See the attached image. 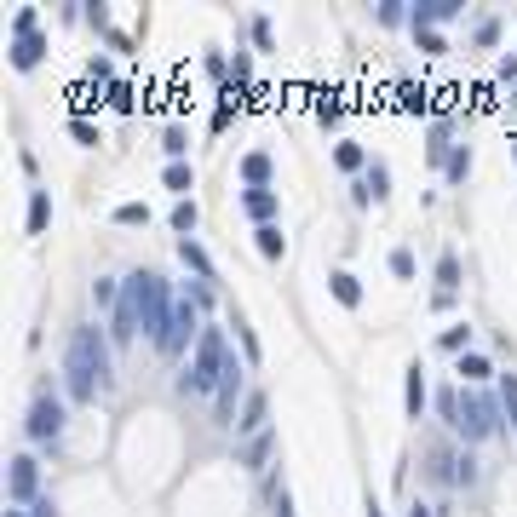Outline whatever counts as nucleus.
Instances as JSON below:
<instances>
[{"mask_svg": "<svg viewBox=\"0 0 517 517\" xmlns=\"http://www.w3.org/2000/svg\"><path fill=\"white\" fill-rule=\"evenodd\" d=\"M345 115V104H339V92H322V98H317V121H322V127H334V121Z\"/></svg>", "mask_w": 517, "mask_h": 517, "instance_id": "473e14b6", "label": "nucleus"}, {"mask_svg": "<svg viewBox=\"0 0 517 517\" xmlns=\"http://www.w3.org/2000/svg\"><path fill=\"white\" fill-rule=\"evenodd\" d=\"M402 414L409 420L426 414V368L420 363H409V380H402Z\"/></svg>", "mask_w": 517, "mask_h": 517, "instance_id": "9d476101", "label": "nucleus"}, {"mask_svg": "<svg viewBox=\"0 0 517 517\" xmlns=\"http://www.w3.org/2000/svg\"><path fill=\"white\" fill-rule=\"evenodd\" d=\"M500 81H506V87H517V52L506 58V64H500Z\"/></svg>", "mask_w": 517, "mask_h": 517, "instance_id": "de8ad7c7", "label": "nucleus"}, {"mask_svg": "<svg viewBox=\"0 0 517 517\" xmlns=\"http://www.w3.org/2000/svg\"><path fill=\"white\" fill-rule=\"evenodd\" d=\"M92 305H98V310H115L121 305V293H115V282H109V276L92 282Z\"/></svg>", "mask_w": 517, "mask_h": 517, "instance_id": "7c9ffc66", "label": "nucleus"}, {"mask_svg": "<svg viewBox=\"0 0 517 517\" xmlns=\"http://www.w3.org/2000/svg\"><path fill=\"white\" fill-rule=\"evenodd\" d=\"M414 41H420V52H426V58H443V52H448V46H443V35H437V29H420Z\"/></svg>", "mask_w": 517, "mask_h": 517, "instance_id": "58836bf2", "label": "nucleus"}, {"mask_svg": "<svg viewBox=\"0 0 517 517\" xmlns=\"http://www.w3.org/2000/svg\"><path fill=\"white\" fill-rule=\"evenodd\" d=\"M276 517H293V500H288V489H276V506H271Z\"/></svg>", "mask_w": 517, "mask_h": 517, "instance_id": "09e8293b", "label": "nucleus"}, {"mask_svg": "<svg viewBox=\"0 0 517 517\" xmlns=\"http://www.w3.org/2000/svg\"><path fill=\"white\" fill-rule=\"evenodd\" d=\"M69 133H75V138H81V144H98V127H92V121H87V115H75V121H69Z\"/></svg>", "mask_w": 517, "mask_h": 517, "instance_id": "79ce46f5", "label": "nucleus"}, {"mask_svg": "<svg viewBox=\"0 0 517 517\" xmlns=\"http://www.w3.org/2000/svg\"><path fill=\"white\" fill-rule=\"evenodd\" d=\"M196 218H201L196 201H179V208H172V230H179V236H190V230H196Z\"/></svg>", "mask_w": 517, "mask_h": 517, "instance_id": "c756f323", "label": "nucleus"}, {"mask_svg": "<svg viewBox=\"0 0 517 517\" xmlns=\"http://www.w3.org/2000/svg\"><path fill=\"white\" fill-rule=\"evenodd\" d=\"M334 162H339V172H363L368 167V150L356 144V138H345V144L334 150Z\"/></svg>", "mask_w": 517, "mask_h": 517, "instance_id": "4be33fe9", "label": "nucleus"}, {"mask_svg": "<svg viewBox=\"0 0 517 517\" xmlns=\"http://www.w3.org/2000/svg\"><path fill=\"white\" fill-rule=\"evenodd\" d=\"M196 317H201V310H196V300H190V293H184V300L172 305V328H167V345H162V356H184V345H190V334H196ZM196 339H201V334H196Z\"/></svg>", "mask_w": 517, "mask_h": 517, "instance_id": "6e6552de", "label": "nucleus"}, {"mask_svg": "<svg viewBox=\"0 0 517 517\" xmlns=\"http://www.w3.org/2000/svg\"><path fill=\"white\" fill-rule=\"evenodd\" d=\"M454 483H466V489L477 483V460H472V454H460V460H454Z\"/></svg>", "mask_w": 517, "mask_h": 517, "instance_id": "ea45409f", "label": "nucleus"}, {"mask_svg": "<svg viewBox=\"0 0 517 517\" xmlns=\"http://www.w3.org/2000/svg\"><path fill=\"white\" fill-rule=\"evenodd\" d=\"M368 517H385V512H380V500H368Z\"/></svg>", "mask_w": 517, "mask_h": 517, "instance_id": "603ef678", "label": "nucleus"}, {"mask_svg": "<svg viewBox=\"0 0 517 517\" xmlns=\"http://www.w3.org/2000/svg\"><path fill=\"white\" fill-rule=\"evenodd\" d=\"M46 225H52V196L35 190L29 196V236H46Z\"/></svg>", "mask_w": 517, "mask_h": 517, "instance_id": "412c9836", "label": "nucleus"}, {"mask_svg": "<svg viewBox=\"0 0 517 517\" xmlns=\"http://www.w3.org/2000/svg\"><path fill=\"white\" fill-rule=\"evenodd\" d=\"M41 58H46V41H41V29H35V35H18V41H12V69H35Z\"/></svg>", "mask_w": 517, "mask_h": 517, "instance_id": "f8f14e48", "label": "nucleus"}, {"mask_svg": "<svg viewBox=\"0 0 517 517\" xmlns=\"http://www.w3.org/2000/svg\"><path fill=\"white\" fill-rule=\"evenodd\" d=\"M179 259L196 271V282H213V259L201 254V242H196V236H179Z\"/></svg>", "mask_w": 517, "mask_h": 517, "instance_id": "dca6fc26", "label": "nucleus"}, {"mask_svg": "<svg viewBox=\"0 0 517 517\" xmlns=\"http://www.w3.org/2000/svg\"><path fill=\"white\" fill-rule=\"evenodd\" d=\"M6 494H12V506H35L41 500V466L29 460V454H18V460L6 466Z\"/></svg>", "mask_w": 517, "mask_h": 517, "instance_id": "0eeeda50", "label": "nucleus"}, {"mask_svg": "<svg viewBox=\"0 0 517 517\" xmlns=\"http://www.w3.org/2000/svg\"><path fill=\"white\" fill-rule=\"evenodd\" d=\"M87 81H92V87H98V81L115 87V64H109V58H87Z\"/></svg>", "mask_w": 517, "mask_h": 517, "instance_id": "f704fd0d", "label": "nucleus"}, {"mask_svg": "<svg viewBox=\"0 0 517 517\" xmlns=\"http://www.w3.org/2000/svg\"><path fill=\"white\" fill-rule=\"evenodd\" d=\"M162 150L172 155V162H184V150H190V133H184V127H167V138H162Z\"/></svg>", "mask_w": 517, "mask_h": 517, "instance_id": "c9c22d12", "label": "nucleus"}, {"mask_svg": "<svg viewBox=\"0 0 517 517\" xmlns=\"http://www.w3.org/2000/svg\"><path fill=\"white\" fill-rule=\"evenodd\" d=\"M391 196V172H385V162H368V179L356 184V201H385Z\"/></svg>", "mask_w": 517, "mask_h": 517, "instance_id": "4468645a", "label": "nucleus"}, {"mask_svg": "<svg viewBox=\"0 0 517 517\" xmlns=\"http://www.w3.org/2000/svg\"><path fill=\"white\" fill-rule=\"evenodd\" d=\"M64 385L75 402H92L109 385V334L98 328H75L64 345Z\"/></svg>", "mask_w": 517, "mask_h": 517, "instance_id": "f257e3e1", "label": "nucleus"}, {"mask_svg": "<svg viewBox=\"0 0 517 517\" xmlns=\"http://www.w3.org/2000/svg\"><path fill=\"white\" fill-rule=\"evenodd\" d=\"M448 18H460V0H420V6L409 12V29L420 35V29H431V23H448Z\"/></svg>", "mask_w": 517, "mask_h": 517, "instance_id": "1a4fd4ad", "label": "nucleus"}, {"mask_svg": "<svg viewBox=\"0 0 517 517\" xmlns=\"http://www.w3.org/2000/svg\"><path fill=\"white\" fill-rule=\"evenodd\" d=\"M454 288H460V254L443 247V254H437V293H454Z\"/></svg>", "mask_w": 517, "mask_h": 517, "instance_id": "aec40b11", "label": "nucleus"}, {"mask_svg": "<svg viewBox=\"0 0 517 517\" xmlns=\"http://www.w3.org/2000/svg\"><path fill=\"white\" fill-rule=\"evenodd\" d=\"M225 363H230L225 334H218V328H201L190 363H184V374H179V391H184V397H213L218 380H225Z\"/></svg>", "mask_w": 517, "mask_h": 517, "instance_id": "f03ea898", "label": "nucleus"}, {"mask_svg": "<svg viewBox=\"0 0 517 517\" xmlns=\"http://www.w3.org/2000/svg\"><path fill=\"white\" fill-rule=\"evenodd\" d=\"M29 517H58V506H52V500H35V506H29Z\"/></svg>", "mask_w": 517, "mask_h": 517, "instance_id": "8fccbe9b", "label": "nucleus"}, {"mask_svg": "<svg viewBox=\"0 0 517 517\" xmlns=\"http://www.w3.org/2000/svg\"><path fill=\"white\" fill-rule=\"evenodd\" d=\"M409 517H431V506H409Z\"/></svg>", "mask_w": 517, "mask_h": 517, "instance_id": "3c124183", "label": "nucleus"}, {"mask_svg": "<svg viewBox=\"0 0 517 517\" xmlns=\"http://www.w3.org/2000/svg\"><path fill=\"white\" fill-rule=\"evenodd\" d=\"M115 225H150V208H144V201H121V208H115Z\"/></svg>", "mask_w": 517, "mask_h": 517, "instance_id": "72a5a7b5", "label": "nucleus"}, {"mask_svg": "<svg viewBox=\"0 0 517 517\" xmlns=\"http://www.w3.org/2000/svg\"><path fill=\"white\" fill-rule=\"evenodd\" d=\"M500 409H506V426L517 431V374H500Z\"/></svg>", "mask_w": 517, "mask_h": 517, "instance_id": "a878e982", "label": "nucleus"}, {"mask_svg": "<svg viewBox=\"0 0 517 517\" xmlns=\"http://www.w3.org/2000/svg\"><path fill=\"white\" fill-rule=\"evenodd\" d=\"M236 339H242V363L254 368V363H259V339H254V328H247V317H242V310H236Z\"/></svg>", "mask_w": 517, "mask_h": 517, "instance_id": "c85d7f7f", "label": "nucleus"}, {"mask_svg": "<svg viewBox=\"0 0 517 517\" xmlns=\"http://www.w3.org/2000/svg\"><path fill=\"white\" fill-rule=\"evenodd\" d=\"M190 300H196V310H208L213 305V288H208V282H190Z\"/></svg>", "mask_w": 517, "mask_h": 517, "instance_id": "a18cd8bd", "label": "nucleus"}, {"mask_svg": "<svg viewBox=\"0 0 517 517\" xmlns=\"http://www.w3.org/2000/svg\"><path fill=\"white\" fill-rule=\"evenodd\" d=\"M477 41H483V46H494V41H500V23H494V18H483V23H477Z\"/></svg>", "mask_w": 517, "mask_h": 517, "instance_id": "49530a36", "label": "nucleus"}, {"mask_svg": "<svg viewBox=\"0 0 517 517\" xmlns=\"http://www.w3.org/2000/svg\"><path fill=\"white\" fill-rule=\"evenodd\" d=\"M109 104H115V109H133V87L115 81V87H109Z\"/></svg>", "mask_w": 517, "mask_h": 517, "instance_id": "c03bdc74", "label": "nucleus"}, {"mask_svg": "<svg viewBox=\"0 0 517 517\" xmlns=\"http://www.w3.org/2000/svg\"><path fill=\"white\" fill-rule=\"evenodd\" d=\"M271 448H276V437H271V431L247 437V448H242V466H247V472H264V460H271Z\"/></svg>", "mask_w": 517, "mask_h": 517, "instance_id": "6ab92c4d", "label": "nucleus"}, {"mask_svg": "<svg viewBox=\"0 0 517 517\" xmlns=\"http://www.w3.org/2000/svg\"><path fill=\"white\" fill-rule=\"evenodd\" d=\"M242 179H247V190H271V155H242Z\"/></svg>", "mask_w": 517, "mask_h": 517, "instance_id": "a211bd4d", "label": "nucleus"}, {"mask_svg": "<svg viewBox=\"0 0 517 517\" xmlns=\"http://www.w3.org/2000/svg\"><path fill=\"white\" fill-rule=\"evenodd\" d=\"M264 414H271V402H264V391H247V402H242V420H236V431L259 437V431H264Z\"/></svg>", "mask_w": 517, "mask_h": 517, "instance_id": "ddd939ff", "label": "nucleus"}, {"mask_svg": "<svg viewBox=\"0 0 517 517\" xmlns=\"http://www.w3.org/2000/svg\"><path fill=\"white\" fill-rule=\"evenodd\" d=\"M254 41H259V52H271L276 35H271V18H254Z\"/></svg>", "mask_w": 517, "mask_h": 517, "instance_id": "37998d69", "label": "nucleus"}, {"mask_svg": "<svg viewBox=\"0 0 517 517\" xmlns=\"http://www.w3.org/2000/svg\"><path fill=\"white\" fill-rule=\"evenodd\" d=\"M512 155H517V144H512Z\"/></svg>", "mask_w": 517, "mask_h": 517, "instance_id": "5fc2aeb1", "label": "nucleus"}, {"mask_svg": "<svg viewBox=\"0 0 517 517\" xmlns=\"http://www.w3.org/2000/svg\"><path fill=\"white\" fill-rule=\"evenodd\" d=\"M466 172H472V150H448V184H466Z\"/></svg>", "mask_w": 517, "mask_h": 517, "instance_id": "2f4dec72", "label": "nucleus"}, {"mask_svg": "<svg viewBox=\"0 0 517 517\" xmlns=\"http://www.w3.org/2000/svg\"><path fill=\"white\" fill-rule=\"evenodd\" d=\"M259 254H264V259H282V254H288V236H282V225H259Z\"/></svg>", "mask_w": 517, "mask_h": 517, "instance_id": "5701e85b", "label": "nucleus"}, {"mask_svg": "<svg viewBox=\"0 0 517 517\" xmlns=\"http://www.w3.org/2000/svg\"><path fill=\"white\" fill-rule=\"evenodd\" d=\"M397 104L409 109V115H426V87H414V81H397Z\"/></svg>", "mask_w": 517, "mask_h": 517, "instance_id": "393cba45", "label": "nucleus"}, {"mask_svg": "<svg viewBox=\"0 0 517 517\" xmlns=\"http://www.w3.org/2000/svg\"><path fill=\"white\" fill-rule=\"evenodd\" d=\"M454 431H460L466 443H483V437L506 431V409H500V397H494V391H483V385H466L460 409H454Z\"/></svg>", "mask_w": 517, "mask_h": 517, "instance_id": "7ed1b4c3", "label": "nucleus"}, {"mask_svg": "<svg viewBox=\"0 0 517 517\" xmlns=\"http://www.w3.org/2000/svg\"><path fill=\"white\" fill-rule=\"evenodd\" d=\"M391 276H397V282H414V254H409V247H397V254H391Z\"/></svg>", "mask_w": 517, "mask_h": 517, "instance_id": "4c0bfd02", "label": "nucleus"}, {"mask_svg": "<svg viewBox=\"0 0 517 517\" xmlns=\"http://www.w3.org/2000/svg\"><path fill=\"white\" fill-rule=\"evenodd\" d=\"M409 12H414L409 0H380V12H374V18H380L385 29H397V23H409Z\"/></svg>", "mask_w": 517, "mask_h": 517, "instance_id": "bb28decb", "label": "nucleus"}, {"mask_svg": "<svg viewBox=\"0 0 517 517\" xmlns=\"http://www.w3.org/2000/svg\"><path fill=\"white\" fill-rule=\"evenodd\" d=\"M437 409H443V420H448V426H454V409H460V391H437Z\"/></svg>", "mask_w": 517, "mask_h": 517, "instance_id": "a19ab883", "label": "nucleus"}, {"mask_svg": "<svg viewBox=\"0 0 517 517\" xmlns=\"http://www.w3.org/2000/svg\"><path fill=\"white\" fill-rule=\"evenodd\" d=\"M6 517H29V512H18V506H12V512H6Z\"/></svg>", "mask_w": 517, "mask_h": 517, "instance_id": "864d4df0", "label": "nucleus"}, {"mask_svg": "<svg viewBox=\"0 0 517 517\" xmlns=\"http://www.w3.org/2000/svg\"><path fill=\"white\" fill-rule=\"evenodd\" d=\"M328 288H334V300H339L345 310H356V305H363V282H356L351 271H334V276H328Z\"/></svg>", "mask_w": 517, "mask_h": 517, "instance_id": "2eb2a0df", "label": "nucleus"}, {"mask_svg": "<svg viewBox=\"0 0 517 517\" xmlns=\"http://www.w3.org/2000/svg\"><path fill=\"white\" fill-rule=\"evenodd\" d=\"M23 431L35 437V443H58V431H64V397L41 391V397L29 402V420H23Z\"/></svg>", "mask_w": 517, "mask_h": 517, "instance_id": "423d86ee", "label": "nucleus"}, {"mask_svg": "<svg viewBox=\"0 0 517 517\" xmlns=\"http://www.w3.org/2000/svg\"><path fill=\"white\" fill-rule=\"evenodd\" d=\"M460 380H466V385H489V380H494V363H489L483 351H466V356H460Z\"/></svg>", "mask_w": 517, "mask_h": 517, "instance_id": "f3484780", "label": "nucleus"}, {"mask_svg": "<svg viewBox=\"0 0 517 517\" xmlns=\"http://www.w3.org/2000/svg\"><path fill=\"white\" fill-rule=\"evenodd\" d=\"M138 328H144V305H138V282L127 276V288H121V305L109 310V345H133Z\"/></svg>", "mask_w": 517, "mask_h": 517, "instance_id": "39448f33", "label": "nucleus"}, {"mask_svg": "<svg viewBox=\"0 0 517 517\" xmlns=\"http://www.w3.org/2000/svg\"><path fill=\"white\" fill-rule=\"evenodd\" d=\"M41 29V12L35 6H18V18H12V35H35Z\"/></svg>", "mask_w": 517, "mask_h": 517, "instance_id": "e433bc0d", "label": "nucleus"}, {"mask_svg": "<svg viewBox=\"0 0 517 517\" xmlns=\"http://www.w3.org/2000/svg\"><path fill=\"white\" fill-rule=\"evenodd\" d=\"M162 184H167V190H190V184H196V172H190V162H167V172H162Z\"/></svg>", "mask_w": 517, "mask_h": 517, "instance_id": "b1692460", "label": "nucleus"}, {"mask_svg": "<svg viewBox=\"0 0 517 517\" xmlns=\"http://www.w3.org/2000/svg\"><path fill=\"white\" fill-rule=\"evenodd\" d=\"M242 208H247V218L271 225V218L282 213V196H276V190H242Z\"/></svg>", "mask_w": 517, "mask_h": 517, "instance_id": "9b49d317", "label": "nucleus"}, {"mask_svg": "<svg viewBox=\"0 0 517 517\" xmlns=\"http://www.w3.org/2000/svg\"><path fill=\"white\" fill-rule=\"evenodd\" d=\"M437 345H443V351H454V356H466V351H472V328H466V322H454Z\"/></svg>", "mask_w": 517, "mask_h": 517, "instance_id": "cd10ccee", "label": "nucleus"}, {"mask_svg": "<svg viewBox=\"0 0 517 517\" xmlns=\"http://www.w3.org/2000/svg\"><path fill=\"white\" fill-rule=\"evenodd\" d=\"M133 282H138V305H144V334H150V345L162 351L167 345V328H172V293H167V282L155 276V271H133Z\"/></svg>", "mask_w": 517, "mask_h": 517, "instance_id": "20e7f679", "label": "nucleus"}]
</instances>
